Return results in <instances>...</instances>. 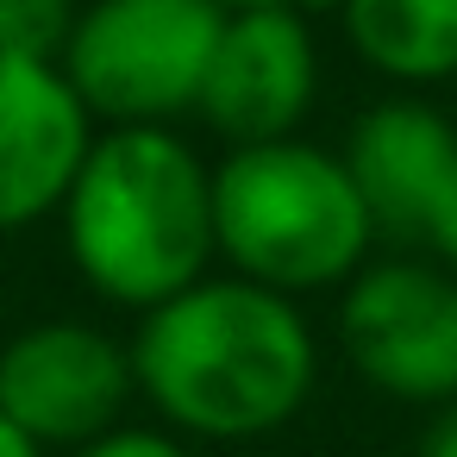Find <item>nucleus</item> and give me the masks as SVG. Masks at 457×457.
<instances>
[{
    "label": "nucleus",
    "instance_id": "1",
    "mask_svg": "<svg viewBox=\"0 0 457 457\" xmlns=\"http://www.w3.org/2000/svg\"><path fill=\"white\" fill-rule=\"evenodd\" d=\"M132 382L188 438H263L288 426L320 376L313 332L288 295L207 276L132 332Z\"/></svg>",
    "mask_w": 457,
    "mask_h": 457
},
{
    "label": "nucleus",
    "instance_id": "2",
    "mask_svg": "<svg viewBox=\"0 0 457 457\" xmlns=\"http://www.w3.org/2000/svg\"><path fill=\"white\" fill-rule=\"evenodd\" d=\"M63 238L82 282L113 307H163L207 282L213 170L163 126H113L63 201Z\"/></svg>",
    "mask_w": 457,
    "mask_h": 457
},
{
    "label": "nucleus",
    "instance_id": "3",
    "mask_svg": "<svg viewBox=\"0 0 457 457\" xmlns=\"http://www.w3.org/2000/svg\"><path fill=\"white\" fill-rule=\"evenodd\" d=\"M213 245L245 282L295 301L307 288L351 282L376 226L345 157L276 138L226 151L213 170Z\"/></svg>",
    "mask_w": 457,
    "mask_h": 457
},
{
    "label": "nucleus",
    "instance_id": "4",
    "mask_svg": "<svg viewBox=\"0 0 457 457\" xmlns=\"http://www.w3.org/2000/svg\"><path fill=\"white\" fill-rule=\"evenodd\" d=\"M220 32L226 13L213 0H95L76 20L63 76L107 132L163 126L201 107Z\"/></svg>",
    "mask_w": 457,
    "mask_h": 457
},
{
    "label": "nucleus",
    "instance_id": "5",
    "mask_svg": "<svg viewBox=\"0 0 457 457\" xmlns=\"http://www.w3.org/2000/svg\"><path fill=\"white\" fill-rule=\"evenodd\" d=\"M338 345L351 370L413 407L457 401V276L438 263H376L345 282Z\"/></svg>",
    "mask_w": 457,
    "mask_h": 457
},
{
    "label": "nucleus",
    "instance_id": "6",
    "mask_svg": "<svg viewBox=\"0 0 457 457\" xmlns=\"http://www.w3.org/2000/svg\"><path fill=\"white\" fill-rule=\"evenodd\" d=\"M132 382V351L88 320H38L0 351V413L38 451H82L120 432Z\"/></svg>",
    "mask_w": 457,
    "mask_h": 457
},
{
    "label": "nucleus",
    "instance_id": "7",
    "mask_svg": "<svg viewBox=\"0 0 457 457\" xmlns=\"http://www.w3.org/2000/svg\"><path fill=\"white\" fill-rule=\"evenodd\" d=\"M313 82H320V57H313V32L295 7H251V13H226V32L213 45L207 63V88H201V120L232 145H276L295 138V126L313 107Z\"/></svg>",
    "mask_w": 457,
    "mask_h": 457
},
{
    "label": "nucleus",
    "instance_id": "8",
    "mask_svg": "<svg viewBox=\"0 0 457 457\" xmlns=\"http://www.w3.org/2000/svg\"><path fill=\"white\" fill-rule=\"evenodd\" d=\"M95 145V120L63 70L0 57V232L63 213Z\"/></svg>",
    "mask_w": 457,
    "mask_h": 457
},
{
    "label": "nucleus",
    "instance_id": "9",
    "mask_svg": "<svg viewBox=\"0 0 457 457\" xmlns=\"http://www.w3.org/2000/svg\"><path fill=\"white\" fill-rule=\"evenodd\" d=\"M451 157H457V132L426 101L370 107L345 145V170L370 207V226L388 238H413V220H420V207H426V195Z\"/></svg>",
    "mask_w": 457,
    "mask_h": 457
},
{
    "label": "nucleus",
    "instance_id": "10",
    "mask_svg": "<svg viewBox=\"0 0 457 457\" xmlns=\"http://www.w3.org/2000/svg\"><path fill=\"white\" fill-rule=\"evenodd\" d=\"M351 51L388 82L457 76V0H345Z\"/></svg>",
    "mask_w": 457,
    "mask_h": 457
},
{
    "label": "nucleus",
    "instance_id": "11",
    "mask_svg": "<svg viewBox=\"0 0 457 457\" xmlns=\"http://www.w3.org/2000/svg\"><path fill=\"white\" fill-rule=\"evenodd\" d=\"M76 20H82L76 0H0V57L63 70Z\"/></svg>",
    "mask_w": 457,
    "mask_h": 457
},
{
    "label": "nucleus",
    "instance_id": "12",
    "mask_svg": "<svg viewBox=\"0 0 457 457\" xmlns=\"http://www.w3.org/2000/svg\"><path fill=\"white\" fill-rule=\"evenodd\" d=\"M413 238L438 257V270L457 276V157H451L445 176L432 182V195H426V207H420V220H413Z\"/></svg>",
    "mask_w": 457,
    "mask_h": 457
},
{
    "label": "nucleus",
    "instance_id": "13",
    "mask_svg": "<svg viewBox=\"0 0 457 457\" xmlns=\"http://www.w3.org/2000/svg\"><path fill=\"white\" fill-rule=\"evenodd\" d=\"M70 457H195L182 438H170V432H145V426H120V432H107V438H95V445H82V451H70Z\"/></svg>",
    "mask_w": 457,
    "mask_h": 457
},
{
    "label": "nucleus",
    "instance_id": "14",
    "mask_svg": "<svg viewBox=\"0 0 457 457\" xmlns=\"http://www.w3.org/2000/svg\"><path fill=\"white\" fill-rule=\"evenodd\" d=\"M420 457H457V401H451V407L432 420V432H426Z\"/></svg>",
    "mask_w": 457,
    "mask_h": 457
},
{
    "label": "nucleus",
    "instance_id": "15",
    "mask_svg": "<svg viewBox=\"0 0 457 457\" xmlns=\"http://www.w3.org/2000/svg\"><path fill=\"white\" fill-rule=\"evenodd\" d=\"M0 457H45V451H38V445L7 420V413H0Z\"/></svg>",
    "mask_w": 457,
    "mask_h": 457
},
{
    "label": "nucleus",
    "instance_id": "16",
    "mask_svg": "<svg viewBox=\"0 0 457 457\" xmlns=\"http://www.w3.org/2000/svg\"><path fill=\"white\" fill-rule=\"evenodd\" d=\"M220 13H251V7H288V0H213Z\"/></svg>",
    "mask_w": 457,
    "mask_h": 457
}]
</instances>
